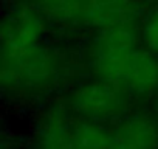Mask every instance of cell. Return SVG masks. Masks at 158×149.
Here are the masks:
<instances>
[{
  "mask_svg": "<svg viewBox=\"0 0 158 149\" xmlns=\"http://www.w3.org/2000/svg\"><path fill=\"white\" fill-rule=\"evenodd\" d=\"M138 48L129 23L102 28L92 51V62L99 79L121 89L124 74Z\"/></svg>",
  "mask_w": 158,
  "mask_h": 149,
  "instance_id": "cell-1",
  "label": "cell"
},
{
  "mask_svg": "<svg viewBox=\"0 0 158 149\" xmlns=\"http://www.w3.org/2000/svg\"><path fill=\"white\" fill-rule=\"evenodd\" d=\"M44 16L37 6L22 5L5 14L2 25V64H14L40 45Z\"/></svg>",
  "mask_w": 158,
  "mask_h": 149,
  "instance_id": "cell-2",
  "label": "cell"
},
{
  "mask_svg": "<svg viewBox=\"0 0 158 149\" xmlns=\"http://www.w3.org/2000/svg\"><path fill=\"white\" fill-rule=\"evenodd\" d=\"M70 104L73 110L92 120L112 118L123 112V90L107 81L89 83L71 93Z\"/></svg>",
  "mask_w": 158,
  "mask_h": 149,
  "instance_id": "cell-3",
  "label": "cell"
},
{
  "mask_svg": "<svg viewBox=\"0 0 158 149\" xmlns=\"http://www.w3.org/2000/svg\"><path fill=\"white\" fill-rule=\"evenodd\" d=\"M158 89V56L138 48L121 83V90L133 95H150Z\"/></svg>",
  "mask_w": 158,
  "mask_h": 149,
  "instance_id": "cell-4",
  "label": "cell"
},
{
  "mask_svg": "<svg viewBox=\"0 0 158 149\" xmlns=\"http://www.w3.org/2000/svg\"><path fill=\"white\" fill-rule=\"evenodd\" d=\"M135 10V0H85L82 20L101 30L116 25H126L132 19Z\"/></svg>",
  "mask_w": 158,
  "mask_h": 149,
  "instance_id": "cell-5",
  "label": "cell"
},
{
  "mask_svg": "<svg viewBox=\"0 0 158 149\" xmlns=\"http://www.w3.org/2000/svg\"><path fill=\"white\" fill-rule=\"evenodd\" d=\"M112 137L123 149L158 147V126L146 117H130L123 120Z\"/></svg>",
  "mask_w": 158,
  "mask_h": 149,
  "instance_id": "cell-6",
  "label": "cell"
},
{
  "mask_svg": "<svg viewBox=\"0 0 158 149\" xmlns=\"http://www.w3.org/2000/svg\"><path fill=\"white\" fill-rule=\"evenodd\" d=\"M42 16L56 23H70L84 19L85 0H36Z\"/></svg>",
  "mask_w": 158,
  "mask_h": 149,
  "instance_id": "cell-7",
  "label": "cell"
},
{
  "mask_svg": "<svg viewBox=\"0 0 158 149\" xmlns=\"http://www.w3.org/2000/svg\"><path fill=\"white\" fill-rule=\"evenodd\" d=\"M143 40L146 48L158 56V6L153 8L147 16L143 28Z\"/></svg>",
  "mask_w": 158,
  "mask_h": 149,
  "instance_id": "cell-8",
  "label": "cell"
}]
</instances>
